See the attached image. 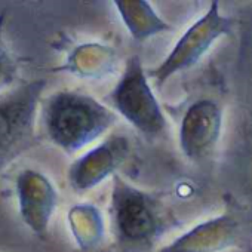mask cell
<instances>
[{
    "label": "cell",
    "instance_id": "1",
    "mask_svg": "<svg viewBox=\"0 0 252 252\" xmlns=\"http://www.w3.org/2000/svg\"><path fill=\"white\" fill-rule=\"evenodd\" d=\"M110 217L119 246L129 252L150 248L174 222L160 197L134 187L117 174L113 177Z\"/></svg>",
    "mask_w": 252,
    "mask_h": 252
},
{
    "label": "cell",
    "instance_id": "2",
    "mask_svg": "<svg viewBox=\"0 0 252 252\" xmlns=\"http://www.w3.org/2000/svg\"><path fill=\"white\" fill-rule=\"evenodd\" d=\"M117 114L91 95L61 91L43 107L48 138L65 153H77L96 141L116 123Z\"/></svg>",
    "mask_w": 252,
    "mask_h": 252
},
{
    "label": "cell",
    "instance_id": "3",
    "mask_svg": "<svg viewBox=\"0 0 252 252\" xmlns=\"http://www.w3.org/2000/svg\"><path fill=\"white\" fill-rule=\"evenodd\" d=\"M108 98L116 113L125 117L141 134L156 138L166 132L168 119L138 57L134 55L126 60L122 77Z\"/></svg>",
    "mask_w": 252,
    "mask_h": 252
},
{
    "label": "cell",
    "instance_id": "4",
    "mask_svg": "<svg viewBox=\"0 0 252 252\" xmlns=\"http://www.w3.org/2000/svg\"><path fill=\"white\" fill-rule=\"evenodd\" d=\"M45 80L0 96V174L34 143V125Z\"/></svg>",
    "mask_w": 252,
    "mask_h": 252
},
{
    "label": "cell",
    "instance_id": "5",
    "mask_svg": "<svg viewBox=\"0 0 252 252\" xmlns=\"http://www.w3.org/2000/svg\"><path fill=\"white\" fill-rule=\"evenodd\" d=\"M231 24L230 18L220 14V3L212 2L206 14L187 29L168 57L149 74L158 85H163L174 74L193 67L220 37L231 32Z\"/></svg>",
    "mask_w": 252,
    "mask_h": 252
},
{
    "label": "cell",
    "instance_id": "6",
    "mask_svg": "<svg viewBox=\"0 0 252 252\" xmlns=\"http://www.w3.org/2000/svg\"><path fill=\"white\" fill-rule=\"evenodd\" d=\"M129 152L131 141L128 137L122 134L110 135L70 166L68 180L71 187L76 191H88L110 175L114 177Z\"/></svg>",
    "mask_w": 252,
    "mask_h": 252
},
{
    "label": "cell",
    "instance_id": "7",
    "mask_svg": "<svg viewBox=\"0 0 252 252\" xmlns=\"http://www.w3.org/2000/svg\"><path fill=\"white\" fill-rule=\"evenodd\" d=\"M222 126L221 107L214 99H197L183 116L180 146L190 160H202L215 149Z\"/></svg>",
    "mask_w": 252,
    "mask_h": 252
},
{
    "label": "cell",
    "instance_id": "8",
    "mask_svg": "<svg viewBox=\"0 0 252 252\" xmlns=\"http://www.w3.org/2000/svg\"><path fill=\"white\" fill-rule=\"evenodd\" d=\"M242 236V221L231 214H222L196 224L158 252H222L237 246Z\"/></svg>",
    "mask_w": 252,
    "mask_h": 252
},
{
    "label": "cell",
    "instance_id": "9",
    "mask_svg": "<svg viewBox=\"0 0 252 252\" xmlns=\"http://www.w3.org/2000/svg\"><path fill=\"white\" fill-rule=\"evenodd\" d=\"M57 191L42 175L32 172L26 180V199H23V217L29 227L39 236H45L54 209Z\"/></svg>",
    "mask_w": 252,
    "mask_h": 252
},
{
    "label": "cell",
    "instance_id": "10",
    "mask_svg": "<svg viewBox=\"0 0 252 252\" xmlns=\"http://www.w3.org/2000/svg\"><path fill=\"white\" fill-rule=\"evenodd\" d=\"M122 21L135 40H146L152 36L171 32L147 0H116L114 2Z\"/></svg>",
    "mask_w": 252,
    "mask_h": 252
},
{
    "label": "cell",
    "instance_id": "11",
    "mask_svg": "<svg viewBox=\"0 0 252 252\" xmlns=\"http://www.w3.org/2000/svg\"><path fill=\"white\" fill-rule=\"evenodd\" d=\"M116 63V51L99 43L83 45L71 55V70L89 79H99L113 73Z\"/></svg>",
    "mask_w": 252,
    "mask_h": 252
},
{
    "label": "cell",
    "instance_id": "12",
    "mask_svg": "<svg viewBox=\"0 0 252 252\" xmlns=\"http://www.w3.org/2000/svg\"><path fill=\"white\" fill-rule=\"evenodd\" d=\"M70 222L79 245L83 249L94 248L104 234V221L99 211L92 205L74 206L70 212Z\"/></svg>",
    "mask_w": 252,
    "mask_h": 252
},
{
    "label": "cell",
    "instance_id": "13",
    "mask_svg": "<svg viewBox=\"0 0 252 252\" xmlns=\"http://www.w3.org/2000/svg\"><path fill=\"white\" fill-rule=\"evenodd\" d=\"M17 74V63L0 39V89L9 86Z\"/></svg>",
    "mask_w": 252,
    "mask_h": 252
}]
</instances>
